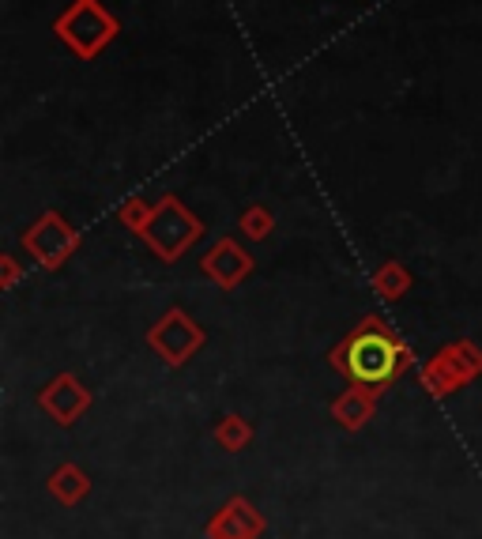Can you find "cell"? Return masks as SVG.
<instances>
[{
	"mask_svg": "<svg viewBox=\"0 0 482 539\" xmlns=\"http://www.w3.org/2000/svg\"><path fill=\"white\" fill-rule=\"evenodd\" d=\"M354 370L362 377H385L388 370H392V351H388L381 340L362 343V347L354 351Z\"/></svg>",
	"mask_w": 482,
	"mask_h": 539,
	"instance_id": "obj_1",
	"label": "cell"
}]
</instances>
